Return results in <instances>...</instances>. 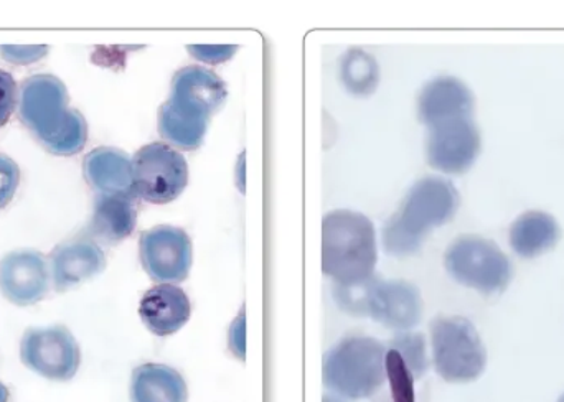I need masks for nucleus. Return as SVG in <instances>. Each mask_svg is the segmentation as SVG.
I'll list each match as a JSON object with an SVG mask.
<instances>
[{"mask_svg":"<svg viewBox=\"0 0 564 402\" xmlns=\"http://www.w3.org/2000/svg\"><path fill=\"white\" fill-rule=\"evenodd\" d=\"M138 209L134 198L121 195H98L89 221V235L106 245H118L134 232Z\"/></svg>","mask_w":564,"mask_h":402,"instance_id":"a211bd4d","label":"nucleus"},{"mask_svg":"<svg viewBox=\"0 0 564 402\" xmlns=\"http://www.w3.org/2000/svg\"><path fill=\"white\" fill-rule=\"evenodd\" d=\"M19 102V86L6 69H0V128L9 122Z\"/></svg>","mask_w":564,"mask_h":402,"instance_id":"393cba45","label":"nucleus"},{"mask_svg":"<svg viewBox=\"0 0 564 402\" xmlns=\"http://www.w3.org/2000/svg\"><path fill=\"white\" fill-rule=\"evenodd\" d=\"M324 402H344V401L338 400V398H335V396H325Z\"/></svg>","mask_w":564,"mask_h":402,"instance_id":"c756f323","label":"nucleus"},{"mask_svg":"<svg viewBox=\"0 0 564 402\" xmlns=\"http://www.w3.org/2000/svg\"><path fill=\"white\" fill-rule=\"evenodd\" d=\"M562 238L555 216L540 209L523 213L510 226L509 241L520 258L533 259L552 251Z\"/></svg>","mask_w":564,"mask_h":402,"instance_id":"6ab92c4d","label":"nucleus"},{"mask_svg":"<svg viewBox=\"0 0 564 402\" xmlns=\"http://www.w3.org/2000/svg\"><path fill=\"white\" fill-rule=\"evenodd\" d=\"M237 46H188V52L202 62L217 65L227 62L237 53Z\"/></svg>","mask_w":564,"mask_h":402,"instance_id":"bb28decb","label":"nucleus"},{"mask_svg":"<svg viewBox=\"0 0 564 402\" xmlns=\"http://www.w3.org/2000/svg\"><path fill=\"white\" fill-rule=\"evenodd\" d=\"M7 400H9V391L0 383V402H7Z\"/></svg>","mask_w":564,"mask_h":402,"instance_id":"c85d7f7f","label":"nucleus"},{"mask_svg":"<svg viewBox=\"0 0 564 402\" xmlns=\"http://www.w3.org/2000/svg\"><path fill=\"white\" fill-rule=\"evenodd\" d=\"M52 287L48 259L35 249L9 252L0 261V294L19 307L39 304Z\"/></svg>","mask_w":564,"mask_h":402,"instance_id":"ddd939ff","label":"nucleus"},{"mask_svg":"<svg viewBox=\"0 0 564 402\" xmlns=\"http://www.w3.org/2000/svg\"><path fill=\"white\" fill-rule=\"evenodd\" d=\"M459 205V192L449 181L421 178L410 188L398 211L384 222L381 236L384 251L394 258L416 254L434 228L456 216Z\"/></svg>","mask_w":564,"mask_h":402,"instance_id":"f03ea898","label":"nucleus"},{"mask_svg":"<svg viewBox=\"0 0 564 402\" xmlns=\"http://www.w3.org/2000/svg\"><path fill=\"white\" fill-rule=\"evenodd\" d=\"M43 149L59 157H72L85 149L88 142V122L85 116L69 108L63 121L48 134L36 139Z\"/></svg>","mask_w":564,"mask_h":402,"instance_id":"412c9836","label":"nucleus"},{"mask_svg":"<svg viewBox=\"0 0 564 402\" xmlns=\"http://www.w3.org/2000/svg\"><path fill=\"white\" fill-rule=\"evenodd\" d=\"M134 167L135 197L141 200L165 205L177 200L188 185V164L177 149L152 142L135 152Z\"/></svg>","mask_w":564,"mask_h":402,"instance_id":"6e6552de","label":"nucleus"},{"mask_svg":"<svg viewBox=\"0 0 564 402\" xmlns=\"http://www.w3.org/2000/svg\"><path fill=\"white\" fill-rule=\"evenodd\" d=\"M68 89L62 79L50 73L29 76L19 86V118L35 139L48 134L69 109Z\"/></svg>","mask_w":564,"mask_h":402,"instance_id":"f8f14e48","label":"nucleus"},{"mask_svg":"<svg viewBox=\"0 0 564 402\" xmlns=\"http://www.w3.org/2000/svg\"><path fill=\"white\" fill-rule=\"evenodd\" d=\"M338 307L357 317H370L391 330L410 332L423 318L420 289L406 281H383L371 275L351 285H334Z\"/></svg>","mask_w":564,"mask_h":402,"instance_id":"39448f33","label":"nucleus"},{"mask_svg":"<svg viewBox=\"0 0 564 402\" xmlns=\"http://www.w3.org/2000/svg\"><path fill=\"white\" fill-rule=\"evenodd\" d=\"M228 344H230L231 351L245 360V312L235 320L234 327L228 334Z\"/></svg>","mask_w":564,"mask_h":402,"instance_id":"cd10ccee","label":"nucleus"},{"mask_svg":"<svg viewBox=\"0 0 564 402\" xmlns=\"http://www.w3.org/2000/svg\"><path fill=\"white\" fill-rule=\"evenodd\" d=\"M142 324L158 335L169 337L185 327L192 317L188 295L174 284H161L145 292L139 305Z\"/></svg>","mask_w":564,"mask_h":402,"instance_id":"f3484780","label":"nucleus"},{"mask_svg":"<svg viewBox=\"0 0 564 402\" xmlns=\"http://www.w3.org/2000/svg\"><path fill=\"white\" fill-rule=\"evenodd\" d=\"M48 55V46H0V56L10 65L25 66L39 63Z\"/></svg>","mask_w":564,"mask_h":402,"instance_id":"a878e982","label":"nucleus"},{"mask_svg":"<svg viewBox=\"0 0 564 402\" xmlns=\"http://www.w3.org/2000/svg\"><path fill=\"white\" fill-rule=\"evenodd\" d=\"M20 358L33 373L52 381L72 380L82 363L78 344L65 325L26 330Z\"/></svg>","mask_w":564,"mask_h":402,"instance_id":"1a4fd4ad","label":"nucleus"},{"mask_svg":"<svg viewBox=\"0 0 564 402\" xmlns=\"http://www.w3.org/2000/svg\"><path fill=\"white\" fill-rule=\"evenodd\" d=\"M476 98L466 83L454 76L431 79L417 99L421 122L431 126L459 118H473Z\"/></svg>","mask_w":564,"mask_h":402,"instance_id":"2eb2a0df","label":"nucleus"},{"mask_svg":"<svg viewBox=\"0 0 564 402\" xmlns=\"http://www.w3.org/2000/svg\"><path fill=\"white\" fill-rule=\"evenodd\" d=\"M227 98V85L217 73L185 66L175 73L171 98L159 109V132L171 144L195 151L204 144L212 116Z\"/></svg>","mask_w":564,"mask_h":402,"instance_id":"f257e3e1","label":"nucleus"},{"mask_svg":"<svg viewBox=\"0 0 564 402\" xmlns=\"http://www.w3.org/2000/svg\"><path fill=\"white\" fill-rule=\"evenodd\" d=\"M20 185V169L9 155L0 154V209L15 197Z\"/></svg>","mask_w":564,"mask_h":402,"instance_id":"b1692460","label":"nucleus"},{"mask_svg":"<svg viewBox=\"0 0 564 402\" xmlns=\"http://www.w3.org/2000/svg\"><path fill=\"white\" fill-rule=\"evenodd\" d=\"M324 387L338 400L375 396L387 383V347L371 337H347L325 354Z\"/></svg>","mask_w":564,"mask_h":402,"instance_id":"20e7f679","label":"nucleus"},{"mask_svg":"<svg viewBox=\"0 0 564 402\" xmlns=\"http://www.w3.org/2000/svg\"><path fill=\"white\" fill-rule=\"evenodd\" d=\"M558 402H564V393L562 394V398H560Z\"/></svg>","mask_w":564,"mask_h":402,"instance_id":"7c9ffc66","label":"nucleus"},{"mask_svg":"<svg viewBox=\"0 0 564 402\" xmlns=\"http://www.w3.org/2000/svg\"><path fill=\"white\" fill-rule=\"evenodd\" d=\"M83 175L98 195H121L138 198L134 191V167L126 152L115 148H98L86 154Z\"/></svg>","mask_w":564,"mask_h":402,"instance_id":"dca6fc26","label":"nucleus"},{"mask_svg":"<svg viewBox=\"0 0 564 402\" xmlns=\"http://www.w3.org/2000/svg\"><path fill=\"white\" fill-rule=\"evenodd\" d=\"M444 265L454 281L484 295L500 294L513 278V265L506 252L482 236L457 238L444 256Z\"/></svg>","mask_w":564,"mask_h":402,"instance_id":"0eeeda50","label":"nucleus"},{"mask_svg":"<svg viewBox=\"0 0 564 402\" xmlns=\"http://www.w3.org/2000/svg\"><path fill=\"white\" fill-rule=\"evenodd\" d=\"M480 148L482 138L473 118L453 119L427 128V162L443 174L469 171L479 157Z\"/></svg>","mask_w":564,"mask_h":402,"instance_id":"9b49d317","label":"nucleus"},{"mask_svg":"<svg viewBox=\"0 0 564 402\" xmlns=\"http://www.w3.org/2000/svg\"><path fill=\"white\" fill-rule=\"evenodd\" d=\"M378 248L373 222L361 213L335 209L322 219V272L338 285L375 275Z\"/></svg>","mask_w":564,"mask_h":402,"instance_id":"7ed1b4c3","label":"nucleus"},{"mask_svg":"<svg viewBox=\"0 0 564 402\" xmlns=\"http://www.w3.org/2000/svg\"><path fill=\"white\" fill-rule=\"evenodd\" d=\"M431 350L436 373L447 383H470L486 371V345L467 318L457 315L434 318Z\"/></svg>","mask_w":564,"mask_h":402,"instance_id":"423d86ee","label":"nucleus"},{"mask_svg":"<svg viewBox=\"0 0 564 402\" xmlns=\"http://www.w3.org/2000/svg\"><path fill=\"white\" fill-rule=\"evenodd\" d=\"M340 76L348 91L357 96H368L377 89L380 69L370 53L351 48L341 56Z\"/></svg>","mask_w":564,"mask_h":402,"instance_id":"4be33fe9","label":"nucleus"},{"mask_svg":"<svg viewBox=\"0 0 564 402\" xmlns=\"http://www.w3.org/2000/svg\"><path fill=\"white\" fill-rule=\"evenodd\" d=\"M388 354L397 357L403 367L408 368L414 380L424 377L430 368V357H427V345L423 335L414 332H401L393 341L387 347Z\"/></svg>","mask_w":564,"mask_h":402,"instance_id":"5701e85b","label":"nucleus"},{"mask_svg":"<svg viewBox=\"0 0 564 402\" xmlns=\"http://www.w3.org/2000/svg\"><path fill=\"white\" fill-rule=\"evenodd\" d=\"M142 268L152 281L178 284L191 274L194 248L187 232L177 226H155L139 241Z\"/></svg>","mask_w":564,"mask_h":402,"instance_id":"9d476101","label":"nucleus"},{"mask_svg":"<svg viewBox=\"0 0 564 402\" xmlns=\"http://www.w3.org/2000/svg\"><path fill=\"white\" fill-rule=\"evenodd\" d=\"M132 402H187L188 388L174 368L145 363L132 371Z\"/></svg>","mask_w":564,"mask_h":402,"instance_id":"aec40b11","label":"nucleus"},{"mask_svg":"<svg viewBox=\"0 0 564 402\" xmlns=\"http://www.w3.org/2000/svg\"><path fill=\"white\" fill-rule=\"evenodd\" d=\"M53 287L66 292L91 281L106 269V254L91 238H73L59 242L48 259Z\"/></svg>","mask_w":564,"mask_h":402,"instance_id":"4468645a","label":"nucleus"}]
</instances>
